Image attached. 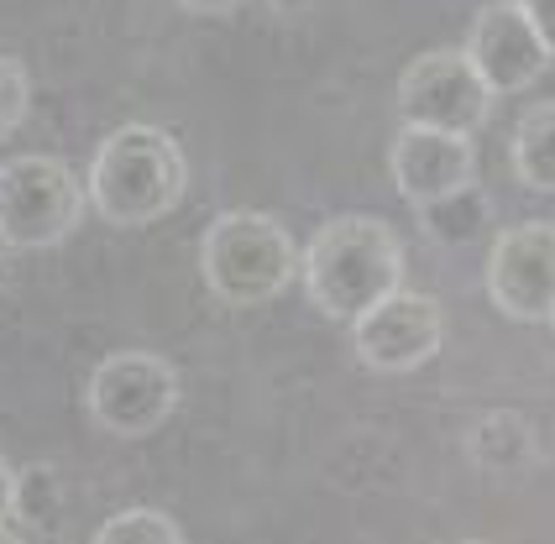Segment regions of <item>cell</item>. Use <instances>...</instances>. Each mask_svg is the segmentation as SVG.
<instances>
[{
  "label": "cell",
  "mask_w": 555,
  "mask_h": 544,
  "mask_svg": "<svg viewBox=\"0 0 555 544\" xmlns=\"http://www.w3.org/2000/svg\"><path fill=\"white\" fill-rule=\"evenodd\" d=\"M299 283L325 320L351 325L377 299L403 288V242L377 215H336L299 251Z\"/></svg>",
  "instance_id": "cell-1"
},
{
  "label": "cell",
  "mask_w": 555,
  "mask_h": 544,
  "mask_svg": "<svg viewBox=\"0 0 555 544\" xmlns=\"http://www.w3.org/2000/svg\"><path fill=\"white\" fill-rule=\"evenodd\" d=\"M85 189H90V210L105 225H121V231L153 225V220L179 210V199H184L189 189L184 147L163 126H147V121L116 126L94 147Z\"/></svg>",
  "instance_id": "cell-2"
},
{
  "label": "cell",
  "mask_w": 555,
  "mask_h": 544,
  "mask_svg": "<svg viewBox=\"0 0 555 544\" xmlns=\"http://www.w3.org/2000/svg\"><path fill=\"white\" fill-rule=\"evenodd\" d=\"M199 272L225 309H257V303H273L299 277V246L273 215L225 210L205 225Z\"/></svg>",
  "instance_id": "cell-3"
},
{
  "label": "cell",
  "mask_w": 555,
  "mask_h": 544,
  "mask_svg": "<svg viewBox=\"0 0 555 544\" xmlns=\"http://www.w3.org/2000/svg\"><path fill=\"white\" fill-rule=\"evenodd\" d=\"M90 205V189L79 173L48 157V152H22L0 163V246L5 251H42L79 231Z\"/></svg>",
  "instance_id": "cell-4"
},
{
  "label": "cell",
  "mask_w": 555,
  "mask_h": 544,
  "mask_svg": "<svg viewBox=\"0 0 555 544\" xmlns=\"http://www.w3.org/2000/svg\"><path fill=\"white\" fill-rule=\"evenodd\" d=\"M179 372L157 351H111L85 383V409L105 435L142 440L173 419L179 409Z\"/></svg>",
  "instance_id": "cell-5"
},
{
  "label": "cell",
  "mask_w": 555,
  "mask_h": 544,
  "mask_svg": "<svg viewBox=\"0 0 555 544\" xmlns=\"http://www.w3.org/2000/svg\"><path fill=\"white\" fill-rule=\"evenodd\" d=\"M498 94L477 74L466 48H430L403 63L399 74V116L409 126H440V131H482L493 116Z\"/></svg>",
  "instance_id": "cell-6"
},
{
  "label": "cell",
  "mask_w": 555,
  "mask_h": 544,
  "mask_svg": "<svg viewBox=\"0 0 555 544\" xmlns=\"http://www.w3.org/2000/svg\"><path fill=\"white\" fill-rule=\"evenodd\" d=\"M488 299L498 314L519 325H551L555 320V225L551 220H519L493 236L488 251Z\"/></svg>",
  "instance_id": "cell-7"
},
{
  "label": "cell",
  "mask_w": 555,
  "mask_h": 544,
  "mask_svg": "<svg viewBox=\"0 0 555 544\" xmlns=\"http://www.w3.org/2000/svg\"><path fill=\"white\" fill-rule=\"evenodd\" d=\"M440 340H446V309L430 294H409L393 288L388 299H377L367 314L351 320V346L367 372H420L425 362L440 357Z\"/></svg>",
  "instance_id": "cell-8"
},
{
  "label": "cell",
  "mask_w": 555,
  "mask_h": 544,
  "mask_svg": "<svg viewBox=\"0 0 555 544\" xmlns=\"http://www.w3.org/2000/svg\"><path fill=\"white\" fill-rule=\"evenodd\" d=\"M466 53H472L477 74L488 79L493 94L534 90L555 63V48L545 42V31L529 22L519 0H488L466 31Z\"/></svg>",
  "instance_id": "cell-9"
},
{
  "label": "cell",
  "mask_w": 555,
  "mask_h": 544,
  "mask_svg": "<svg viewBox=\"0 0 555 544\" xmlns=\"http://www.w3.org/2000/svg\"><path fill=\"white\" fill-rule=\"evenodd\" d=\"M388 179L414 210L430 205L440 194H456L466 183H477V152L466 131H440V126H409L388 147Z\"/></svg>",
  "instance_id": "cell-10"
},
{
  "label": "cell",
  "mask_w": 555,
  "mask_h": 544,
  "mask_svg": "<svg viewBox=\"0 0 555 544\" xmlns=\"http://www.w3.org/2000/svg\"><path fill=\"white\" fill-rule=\"evenodd\" d=\"M508 163L529 194H555V100L519 116L508 137Z\"/></svg>",
  "instance_id": "cell-11"
},
{
  "label": "cell",
  "mask_w": 555,
  "mask_h": 544,
  "mask_svg": "<svg viewBox=\"0 0 555 544\" xmlns=\"http://www.w3.org/2000/svg\"><path fill=\"white\" fill-rule=\"evenodd\" d=\"M414 215H420V231H425L435 246H466V242H477V231H488L493 205L477 194V183H466L456 194H440L430 205H420Z\"/></svg>",
  "instance_id": "cell-12"
},
{
  "label": "cell",
  "mask_w": 555,
  "mask_h": 544,
  "mask_svg": "<svg viewBox=\"0 0 555 544\" xmlns=\"http://www.w3.org/2000/svg\"><path fill=\"white\" fill-rule=\"evenodd\" d=\"M142 540L184 544V529L168 514H157V508H121V514H111L94 529V544H142Z\"/></svg>",
  "instance_id": "cell-13"
},
{
  "label": "cell",
  "mask_w": 555,
  "mask_h": 544,
  "mask_svg": "<svg viewBox=\"0 0 555 544\" xmlns=\"http://www.w3.org/2000/svg\"><path fill=\"white\" fill-rule=\"evenodd\" d=\"M16 518L31 529H48L59 518V477L53 466H27L16 477Z\"/></svg>",
  "instance_id": "cell-14"
},
{
  "label": "cell",
  "mask_w": 555,
  "mask_h": 544,
  "mask_svg": "<svg viewBox=\"0 0 555 544\" xmlns=\"http://www.w3.org/2000/svg\"><path fill=\"white\" fill-rule=\"evenodd\" d=\"M27 111H31V79H27V68H22L16 59H5V53H0V142L22 131Z\"/></svg>",
  "instance_id": "cell-15"
},
{
  "label": "cell",
  "mask_w": 555,
  "mask_h": 544,
  "mask_svg": "<svg viewBox=\"0 0 555 544\" xmlns=\"http://www.w3.org/2000/svg\"><path fill=\"white\" fill-rule=\"evenodd\" d=\"M16 477H22V471L0 455V523H11V518H16Z\"/></svg>",
  "instance_id": "cell-16"
},
{
  "label": "cell",
  "mask_w": 555,
  "mask_h": 544,
  "mask_svg": "<svg viewBox=\"0 0 555 544\" xmlns=\"http://www.w3.org/2000/svg\"><path fill=\"white\" fill-rule=\"evenodd\" d=\"M519 5H525V11H529V22H534V27L545 31V42L555 48V0H519Z\"/></svg>",
  "instance_id": "cell-17"
},
{
  "label": "cell",
  "mask_w": 555,
  "mask_h": 544,
  "mask_svg": "<svg viewBox=\"0 0 555 544\" xmlns=\"http://www.w3.org/2000/svg\"><path fill=\"white\" fill-rule=\"evenodd\" d=\"M247 0H179V11H189V16H231Z\"/></svg>",
  "instance_id": "cell-18"
},
{
  "label": "cell",
  "mask_w": 555,
  "mask_h": 544,
  "mask_svg": "<svg viewBox=\"0 0 555 544\" xmlns=\"http://www.w3.org/2000/svg\"><path fill=\"white\" fill-rule=\"evenodd\" d=\"M273 11H305V5H314V0H268Z\"/></svg>",
  "instance_id": "cell-19"
},
{
  "label": "cell",
  "mask_w": 555,
  "mask_h": 544,
  "mask_svg": "<svg viewBox=\"0 0 555 544\" xmlns=\"http://www.w3.org/2000/svg\"><path fill=\"white\" fill-rule=\"evenodd\" d=\"M22 540V534H16V529H5V523H0V544H16Z\"/></svg>",
  "instance_id": "cell-20"
},
{
  "label": "cell",
  "mask_w": 555,
  "mask_h": 544,
  "mask_svg": "<svg viewBox=\"0 0 555 544\" xmlns=\"http://www.w3.org/2000/svg\"><path fill=\"white\" fill-rule=\"evenodd\" d=\"M551 325H555V320H551Z\"/></svg>",
  "instance_id": "cell-21"
}]
</instances>
